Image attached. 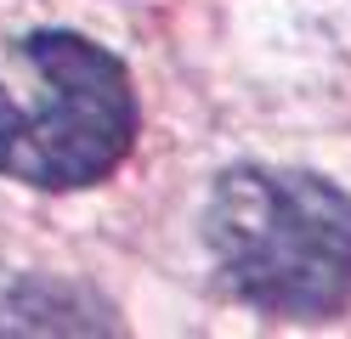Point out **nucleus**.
<instances>
[{
  "label": "nucleus",
  "mask_w": 351,
  "mask_h": 339,
  "mask_svg": "<svg viewBox=\"0 0 351 339\" xmlns=\"http://www.w3.org/2000/svg\"><path fill=\"white\" fill-rule=\"evenodd\" d=\"M204 243L250 305L328 316L351 300V198L323 175L238 164L215 181Z\"/></svg>",
  "instance_id": "obj_1"
},
{
  "label": "nucleus",
  "mask_w": 351,
  "mask_h": 339,
  "mask_svg": "<svg viewBox=\"0 0 351 339\" xmlns=\"http://www.w3.org/2000/svg\"><path fill=\"white\" fill-rule=\"evenodd\" d=\"M136 97L102 45L40 29L0 45V175L23 187H91L130 153Z\"/></svg>",
  "instance_id": "obj_2"
}]
</instances>
